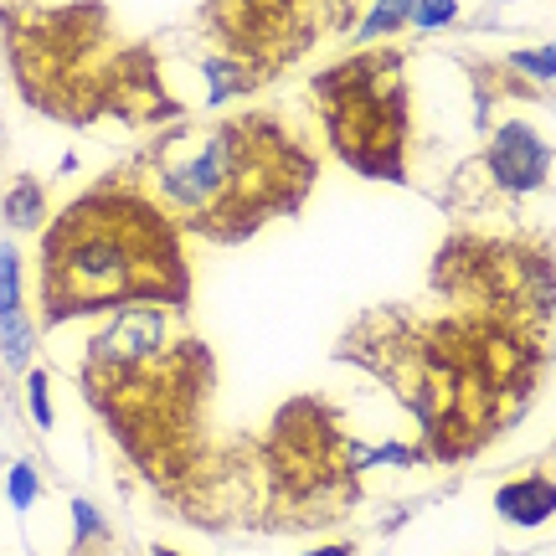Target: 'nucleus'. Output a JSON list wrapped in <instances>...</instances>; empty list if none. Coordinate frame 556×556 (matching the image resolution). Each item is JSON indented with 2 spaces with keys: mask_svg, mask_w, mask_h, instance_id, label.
Here are the masks:
<instances>
[{
  "mask_svg": "<svg viewBox=\"0 0 556 556\" xmlns=\"http://www.w3.org/2000/svg\"><path fill=\"white\" fill-rule=\"evenodd\" d=\"M392 52H366L356 62H340L315 83L325 99V129L336 155L351 170L381 180L407 176V88L397 83Z\"/></svg>",
  "mask_w": 556,
  "mask_h": 556,
  "instance_id": "nucleus-3",
  "label": "nucleus"
},
{
  "mask_svg": "<svg viewBox=\"0 0 556 556\" xmlns=\"http://www.w3.org/2000/svg\"><path fill=\"white\" fill-rule=\"evenodd\" d=\"M37 495H41V479H37V469L21 458V464H11V505H16V516H26L31 505H37Z\"/></svg>",
  "mask_w": 556,
  "mask_h": 556,
  "instance_id": "nucleus-12",
  "label": "nucleus"
},
{
  "mask_svg": "<svg viewBox=\"0 0 556 556\" xmlns=\"http://www.w3.org/2000/svg\"><path fill=\"white\" fill-rule=\"evenodd\" d=\"M0 222L11 227V232H37L41 222H47V191H41L37 176H21L5 201H0Z\"/></svg>",
  "mask_w": 556,
  "mask_h": 556,
  "instance_id": "nucleus-6",
  "label": "nucleus"
},
{
  "mask_svg": "<svg viewBox=\"0 0 556 556\" xmlns=\"http://www.w3.org/2000/svg\"><path fill=\"white\" fill-rule=\"evenodd\" d=\"M155 556H180V552H176V546H155Z\"/></svg>",
  "mask_w": 556,
  "mask_h": 556,
  "instance_id": "nucleus-16",
  "label": "nucleus"
},
{
  "mask_svg": "<svg viewBox=\"0 0 556 556\" xmlns=\"http://www.w3.org/2000/svg\"><path fill=\"white\" fill-rule=\"evenodd\" d=\"M484 165H490V180L510 197H526V191H541L546 186V170H552V144L531 129L526 119L500 124L490 150H484Z\"/></svg>",
  "mask_w": 556,
  "mask_h": 556,
  "instance_id": "nucleus-4",
  "label": "nucleus"
},
{
  "mask_svg": "<svg viewBox=\"0 0 556 556\" xmlns=\"http://www.w3.org/2000/svg\"><path fill=\"white\" fill-rule=\"evenodd\" d=\"M495 516L520 526V531H536L556 516V479L552 475H520L510 484L495 490Z\"/></svg>",
  "mask_w": 556,
  "mask_h": 556,
  "instance_id": "nucleus-5",
  "label": "nucleus"
},
{
  "mask_svg": "<svg viewBox=\"0 0 556 556\" xmlns=\"http://www.w3.org/2000/svg\"><path fill=\"white\" fill-rule=\"evenodd\" d=\"M155 201L222 238L253 232L268 212L294 206L309 191L315 160L274 119H217L201 129H176L150 150Z\"/></svg>",
  "mask_w": 556,
  "mask_h": 556,
  "instance_id": "nucleus-2",
  "label": "nucleus"
},
{
  "mask_svg": "<svg viewBox=\"0 0 556 556\" xmlns=\"http://www.w3.org/2000/svg\"><path fill=\"white\" fill-rule=\"evenodd\" d=\"M0 351H5V366H11V371H31V356H37V325H31L26 309L0 319Z\"/></svg>",
  "mask_w": 556,
  "mask_h": 556,
  "instance_id": "nucleus-7",
  "label": "nucleus"
},
{
  "mask_svg": "<svg viewBox=\"0 0 556 556\" xmlns=\"http://www.w3.org/2000/svg\"><path fill=\"white\" fill-rule=\"evenodd\" d=\"M309 556H356V546H351V541H336V546H319V552H309Z\"/></svg>",
  "mask_w": 556,
  "mask_h": 556,
  "instance_id": "nucleus-15",
  "label": "nucleus"
},
{
  "mask_svg": "<svg viewBox=\"0 0 556 556\" xmlns=\"http://www.w3.org/2000/svg\"><path fill=\"white\" fill-rule=\"evenodd\" d=\"M26 402H31V417L37 428H52V397H47V371H26Z\"/></svg>",
  "mask_w": 556,
  "mask_h": 556,
  "instance_id": "nucleus-14",
  "label": "nucleus"
},
{
  "mask_svg": "<svg viewBox=\"0 0 556 556\" xmlns=\"http://www.w3.org/2000/svg\"><path fill=\"white\" fill-rule=\"evenodd\" d=\"M103 541H109L103 516L88 500H73V552H88V546H103Z\"/></svg>",
  "mask_w": 556,
  "mask_h": 556,
  "instance_id": "nucleus-10",
  "label": "nucleus"
},
{
  "mask_svg": "<svg viewBox=\"0 0 556 556\" xmlns=\"http://www.w3.org/2000/svg\"><path fill=\"white\" fill-rule=\"evenodd\" d=\"M510 67L531 83H556V41L552 47H526V52H510Z\"/></svg>",
  "mask_w": 556,
  "mask_h": 556,
  "instance_id": "nucleus-11",
  "label": "nucleus"
},
{
  "mask_svg": "<svg viewBox=\"0 0 556 556\" xmlns=\"http://www.w3.org/2000/svg\"><path fill=\"white\" fill-rule=\"evenodd\" d=\"M458 16V0H417L413 5V31H443Z\"/></svg>",
  "mask_w": 556,
  "mask_h": 556,
  "instance_id": "nucleus-13",
  "label": "nucleus"
},
{
  "mask_svg": "<svg viewBox=\"0 0 556 556\" xmlns=\"http://www.w3.org/2000/svg\"><path fill=\"white\" fill-rule=\"evenodd\" d=\"M21 253L16 242H0V319L5 315H21Z\"/></svg>",
  "mask_w": 556,
  "mask_h": 556,
  "instance_id": "nucleus-9",
  "label": "nucleus"
},
{
  "mask_svg": "<svg viewBox=\"0 0 556 556\" xmlns=\"http://www.w3.org/2000/svg\"><path fill=\"white\" fill-rule=\"evenodd\" d=\"M186 263L155 197L103 180L47 227L41 242V315L62 325L114 304H180Z\"/></svg>",
  "mask_w": 556,
  "mask_h": 556,
  "instance_id": "nucleus-1",
  "label": "nucleus"
},
{
  "mask_svg": "<svg viewBox=\"0 0 556 556\" xmlns=\"http://www.w3.org/2000/svg\"><path fill=\"white\" fill-rule=\"evenodd\" d=\"M413 5L417 0H377L371 16L356 26L361 41H381V37H397L402 26H413Z\"/></svg>",
  "mask_w": 556,
  "mask_h": 556,
  "instance_id": "nucleus-8",
  "label": "nucleus"
}]
</instances>
